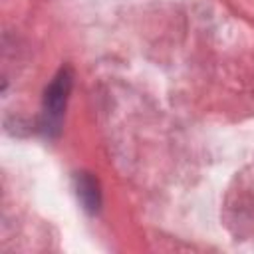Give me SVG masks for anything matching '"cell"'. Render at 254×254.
Wrapping results in <instances>:
<instances>
[{"mask_svg":"<svg viewBox=\"0 0 254 254\" xmlns=\"http://www.w3.org/2000/svg\"><path fill=\"white\" fill-rule=\"evenodd\" d=\"M73 85V71L69 65H64L58 69V73L52 77L44 91L42 99V115H40V131L54 139L62 131V121L65 113V105L69 99V91Z\"/></svg>","mask_w":254,"mask_h":254,"instance_id":"6da1fadb","label":"cell"},{"mask_svg":"<svg viewBox=\"0 0 254 254\" xmlns=\"http://www.w3.org/2000/svg\"><path fill=\"white\" fill-rule=\"evenodd\" d=\"M73 189L81 208L87 214H97L101 206V190L97 179L87 171H79L73 175Z\"/></svg>","mask_w":254,"mask_h":254,"instance_id":"7a4b0ae2","label":"cell"}]
</instances>
